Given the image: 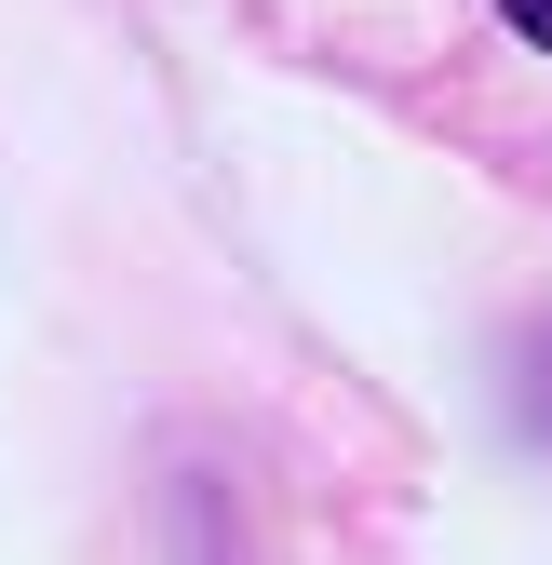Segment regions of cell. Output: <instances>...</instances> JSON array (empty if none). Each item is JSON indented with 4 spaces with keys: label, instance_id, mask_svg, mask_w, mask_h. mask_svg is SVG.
Wrapping results in <instances>:
<instances>
[{
    "label": "cell",
    "instance_id": "6da1fadb",
    "mask_svg": "<svg viewBox=\"0 0 552 565\" xmlns=\"http://www.w3.org/2000/svg\"><path fill=\"white\" fill-rule=\"evenodd\" d=\"M499 14H512V28H526L539 54H552V0H499Z\"/></svg>",
    "mask_w": 552,
    "mask_h": 565
}]
</instances>
